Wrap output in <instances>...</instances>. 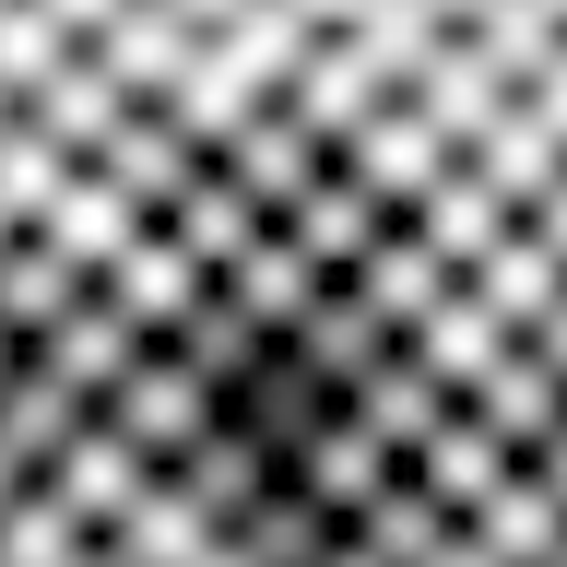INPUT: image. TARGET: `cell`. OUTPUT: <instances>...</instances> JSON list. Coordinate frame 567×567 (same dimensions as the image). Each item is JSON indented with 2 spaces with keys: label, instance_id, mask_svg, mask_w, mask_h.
Listing matches in <instances>:
<instances>
[{
  "label": "cell",
  "instance_id": "cell-7",
  "mask_svg": "<svg viewBox=\"0 0 567 567\" xmlns=\"http://www.w3.org/2000/svg\"><path fill=\"white\" fill-rule=\"evenodd\" d=\"M189 567H248V556H237V544H225V532H213V544H202V556H189Z\"/></svg>",
  "mask_w": 567,
  "mask_h": 567
},
{
  "label": "cell",
  "instance_id": "cell-8",
  "mask_svg": "<svg viewBox=\"0 0 567 567\" xmlns=\"http://www.w3.org/2000/svg\"><path fill=\"white\" fill-rule=\"evenodd\" d=\"M556 567H567V556H556Z\"/></svg>",
  "mask_w": 567,
  "mask_h": 567
},
{
  "label": "cell",
  "instance_id": "cell-6",
  "mask_svg": "<svg viewBox=\"0 0 567 567\" xmlns=\"http://www.w3.org/2000/svg\"><path fill=\"white\" fill-rule=\"evenodd\" d=\"M319 567H379V556H367V544H354V532H331V556H319Z\"/></svg>",
  "mask_w": 567,
  "mask_h": 567
},
{
  "label": "cell",
  "instance_id": "cell-5",
  "mask_svg": "<svg viewBox=\"0 0 567 567\" xmlns=\"http://www.w3.org/2000/svg\"><path fill=\"white\" fill-rule=\"evenodd\" d=\"M425 567H508V556H485L473 532H450V544H437V556H425Z\"/></svg>",
  "mask_w": 567,
  "mask_h": 567
},
{
  "label": "cell",
  "instance_id": "cell-1",
  "mask_svg": "<svg viewBox=\"0 0 567 567\" xmlns=\"http://www.w3.org/2000/svg\"><path fill=\"white\" fill-rule=\"evenodd\" d=\"M213 414H225V390H213V379H189L166 343H131V367L95 390V425H106V437H131L142 461H177Z\"/></svg>",
  "mask_w": 567,
  "mask_h": 567
},
{
  "label": "cell",
  "instance_id": "cell-4",
  "mask_svg": "<svg viewBox=\"0 0 567 567\" xmlns=\"http://www.w3.org/2000/svg\"><path fill=\"white\" fill-rule=\"evenodd\" d=\"M106 544H118L131 567H189V556L213 544V520H202V508H189V496L166 485V473H142V496L118 508V520H106Z\"/></svg>",
  "mask_w": 567,
  "mask_h": 567
},
{
  "label": "cell",
  "instance_id": "cell-2",
  "mask_svg": "<svg viewBox=\"0 0 567 567\" xmlns=\"http://www.w3.org/2000/svg\"><path fill=\"white\" fill-rule=\"evenodd\" d=\"M331 532H343V520H331L319 496H296V485H260V496L237 508V520H225V544H237L248 567H319V556H331Z\"/></svg>",
  "mask_w": 567,
  "mask_h": 567
},
{
  "label": "cell",
  "instance_id": "cell-3",
  "mask_svg": "<svg viewBox=\"0 0 567 567\" xmlns=\"http://www.w3.org/2000/svg\"><path fill=\"white\" fill-rule=\"evenodd\" d=\"M343 532H354V544H367L379 567H425V556H437V544H450L461 520H450V508H437V496L414 485V473H390V485L367 496V508H354Z\"/></svg>",
  "mask_w": 567,
  "mask_h": 567
}]
</instances>
